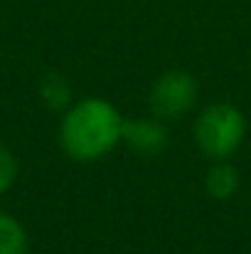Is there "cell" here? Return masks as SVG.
Masks as SVG:
<instances>
[{
	"instance_id": "obj_1",
	"label": "cell",
	"mask_w": 251,
	"mask_h": 254,
	"mask_svg": "<svg viewBox=\"0 0 251 254\" xmlns=\"http://www.w3.org/2000/svg\"><path fill=\"white\" fill-rule=\"evenodd\" d=\"M123 136V116L121 111L101 99L89 96L74 101L59 124V143L62 151L77 163H94L113 153L121 146Z\"/></svg>"
},
{
	"instance_id": "obj_2",
	"label": "cell",
	"mask_w": 251,
	"mask_h": 254,
	"mask_svg": "<svg viewBox=\"0 0 251 254\" xmlns=\"http://www.w3.org/2000/svg\"><path fill=\"white\" fill-rule=\"evenodd\" d=\"M247 131H249V124H247L244 111L227 101L204 106L192 124V138L200 153L209 158L212 163L229 161L247 141Z\"/></svg>"
},
{
	"instance_id": "obj_3",
	"label": "cell",
	"mask_w": 251,
	"mask_h": 254,
	"mask_svg": "<svg viewBox=\"0 0 251 254\" xmlns=\"http://www.w3.org/2000/svg\"><path fill=\"white\" fill-rule=\"evenodd\" d=\"M197 96H200V86L190 72L167 69L151 84L148 109L160 121H180L195 109Z\"/></svg>"
},
{
	"instance_id": "obj_4",
	"label": "cell",
	"mask_w": 251,
	"mask_h": 254,
	"mask_svg": "<svg viewBox=\"0 0 251 254\" xmlns=\"http://www.w3.org/2000/svg\"><path fill=\"white\" fill-rule=\"evenodd\" d=\"M167 126L165 121L155 119L153 114L151 116H138V119H123V136H121V143L133 151L136 156H143V158H153V156H160L167 148Z\"/></svg>"
},
{
	"instance_id": "obj_5",
	"label": "cell",
	"mask_w": 251,
	"mask_h": 254,
	"mask_svg": "<svg viewBox=\"0 0 251 254\" xmlns=\"http://www.w3.org/2000/svg\"><path fill=\"white\" fill-rule=\"evenodd\" d=\"M239 185H242L239 170L229 161H214L204 175V190L214 200H232L239 192Z\"/></svg>"
},
{
	"instance_id": "obj_6",
	"label": "cell",
	"mask_w": 251,
	"mask_h": 254,
	"mask_svg": "<svg viewBox=\"0 0 251 254\" xmlns=\"http://www.w3.org/2000/svg\"><path fill=\"white\" fill-rule=\"evenodd\" d=\"M40 99L50 111L64 114L74 101H72V86L59 72H47L40 79Z\"/></svg>"
},
{
	"instance_id": "obj_7",
	"label": "cell",
	"mask_w": 251,
	"mask_h": 254,
	"mask_svg": "<svg viewBox=\"0 0 251 254\" xmlns=\"http://www.w3.org/2000/svg\"><path fill=\"white\" fill-rule=\"evenodd\" d=\"M27 247L30 240L25 225L15 215L0 210V254H27Z\"/></svg>"
},
{
	"instance_id": "obj_8",
	"label": "cell",
	"mask_w": 251,
	"mask_h": 254,
	"mask_svg": "<svg viewBox=\"0 0 251 254\" xmlns=\"http://www.w3.org/2000/svg\"><path fill=\"white\" fill-rule=\"evenodd\" d=\"M17 173H20V163H17L15 153L0 143V195H5L15 185Z\"/></svg>"
}]
</instances>
